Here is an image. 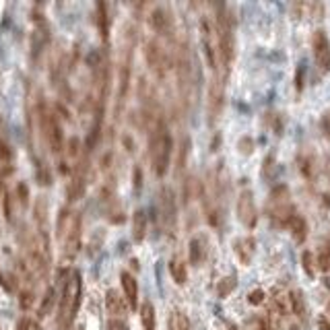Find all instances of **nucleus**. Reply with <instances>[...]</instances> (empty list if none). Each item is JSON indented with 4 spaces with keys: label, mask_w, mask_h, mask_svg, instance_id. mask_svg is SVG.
I'll list each match as a JSON object with an SVG mask.
<instances>
[{
    "label": "nucleus",
    "mask_w": 330,
    "mask_h": 330,
    "mask_svg": "<svg viewBox=\"0 0 330 330\" xmlns=\"http://www.w3.org/2000/svg\"><path fill=\"white\" fill-rule=\"evenodd\" d=\"M81 295H83V279L79 270H68L62 293H60V301H58V330H71L73 322L79 314V305H81Z\"/></svg>",
    "instance_id": "obj_1"
},
{
    "label": "nucleus",
    "mask_w": 330,
    "mask_h": 330,
    "mask_svg": "<svg viewBox=\"0 0 330 330\" xmlns=\"http://www.w3.org/2000/svg\"><path fill=\"white\" fill-rule=\"evenodd\" d=\"M171 153H173V141H171V134L165 126V122L157 120L151 138H149V159H151V167L155 171L157 178H163L169 163H171Z\"/></svg>",
    "instance_id": "obj_2"
},
{
    "label": "nucleus",
    "mask_w": 330,
    "mask_h": 330,
    "mask_svg": "<svg viewBox=\"0 0 330 330\" xmlns=\"http://www.w3.org/2000/svg\"><path fill=\"white\" fill-rule=\"evenodd\" d=\"M58 239L62 244V256L75 258L81 248V215L64 208L58 217Z\"/></svg>",
    "instance_id": "obj_3"
},
{
    "label": "nucleus",
    "mask_w": 330,
    "mask_h": 330,
    "mask_svg": "<svg viewBox=\"0 0 330 330\" xmlns=\"http://www.w3.org/2000/svg\"><path fill=\"white\" fill-rule=\"evenodd\" d=\"M266 208H268V217H270L276 225H287V223L291 221V217H293L295 213H293L291 194H289L287 186H279V188L272 190Z\"/></svg>",
    "instance_id": "obj_4"
},
{
    "label": "nucleus",
    "mask_w": 330,
    "mask_h": 330,
    "mask_svg": "<svg viewBox=\"0 0 330 330\" xmlns=\"http://www.w3.org/2000/svg\"><path fill=\"white\" fill-rule=\"evenodd\" d=\"M40 126H42V132L50 151L54 155H60L64 149V134H62V126L58 122L56 114L48 108H40Z\"/></svg>",
    "instance_id": "obj_5"
},
{
    "label": "nucleus",
    "mask_w": 330,
    "mask_h": 330,
    "mask_svg": "<svg viewBox=\"0 0 330 330\" xmlns=\"http://www.w3.org/2000/svg\"><path fill=\"white\" fill-rule=\"evenodd\" d=\"M176 75H178V87H180L182 101L188 103L190 89H192V56H190V50H188L186 44H182V48L178 50V56H176Z\"/></svg>",
    "instance_id": "obj_6"
},
{
    "label": "nucleus",
    "mask_w": 330,
    "mask_h": 330,
    "mask_svg": "<svg viewBox=\"0 0 330 330\" xmlns=\"http://www.w3.org/2000/svg\"><path fill=\"white\" fill-rule=\"evenodd\" d=\"M159 215H161V223L167 233H173L176 229V219H178V208H176V196H173L171 188H163L159 194Z\"/></svg>",
    "instance_id": "obj_7"
},
{
    "label": "nucleus",
    "mask_w": 330,
    "mask_h": 330,
    "mask_svg": "<svg viewBox=\"0 0 330 330\" xmlns=\"http://www.w3.org/2000/svg\"><path fill=\"white\" fill-rule=\"evenodd\" d=\"M237 219L239 223L248 229H254L258 223V211H256V202L252 190H241L237 196Z\"/></svg>",
    "instance_id": "obj_8"
},
{
    "label": "nucleus",
    "mask_w": 330,
    "mask_h": 330,
    "mask_svg": "<svg viewBox=\"0 0 330 330\" xmlns=\"http://www.w3.org/2000/svg\"><path fill=\"white\" fill-rule=\"evenodd\" d=\"M311 52H314V60L318 68L326 75L330 73V40L324 29H316L311 36Z\"/></svg>",
    "instance_id": "obj_9"
},
{
    "label": "nucleus",
    "mask_w": 330,
    "mask_h": 330,
    "mask_svg": "<svg viewBox=\"0 0 330 330\" xmlns=\"http://www.w3.org/2000/svg\"><path fill=\"white\" fill-rule=\"evenodd\" d=\"M200 38H202V48H204V56L206 62L211 66V71H217V31L215 25L204 17L200 19Z\"/></svg>",
    "instance_id": "obj_10"
},
{
    "label": "nucleus",
    "mask_w": 330,
    "mask_h": 330,
    "mask_svg": "<svg viewBox=\"0 0 330 330\" xmlns=\"http://www.w3.org/2000/svg\"><path fill=\"white\" fill-rule=\"evenodd\" d=\"M145 56H147V62H149V66H151L153 73L163 75L167 68H169V56H167L165 48L159 44V40H151V42L147 44Z\"/></svg>",
    "instance_id": "obj_11"
},
{
    "label": "nucleus",
    "mask_w": 330,
    "mask_h": 330,
    "mask_svg": "<svg viewBox=\"0 0 330 330\" xmlns=\"http://www.w3.org/2000/svg\"><path fill=\"white\" fill-rule=\"evenodd\" d=\"M223 99H225V79L213 75V81L208 85V112H211V124L217 122L223 110Z\"/></svg>",
    "instance_id": "obj_12"
},
{
    "label": "nucleus",
    "mask_w": 330,
    "mask_h": 330,
    "mask_svg": "<svg viewBox=\"0 0 330 330\" xmlns=\"http://www.w3.org/2000/svg\"><path fill=\"white\" fill-rule=\"evenodd\" d=\"M208 256V241L204 235H194L188 244V260L192 266H200Z\"/></svg>",
    "instance_id": "obj_13"
},
{
    "label": "nucleus",
    "mask_w": 330,
    "mask_h": 330,
    "mask_svg": "<svg viewBox=\"0 0 330 330\" xmlns=\"http://www.w3.org/2000/svg\"><path fill=\"white\" fill-rule=\"evenodd\" d=\"M106 309L110 320H126V299L120 297V293L114 289L106 293Z\"/></svg>",
    "instance_id": "obj_14"
},
{
    "label": "nucleus",
    "mask_w": 330,
    "mask_h": 330,
    "mask_svg": "<svg viewBox=\"0 0 330 330\" xmlns=\"http://www.w3.org/2000/svg\"><path fill=\"white\" fill-rule=\"evenodd\" d=\"M149 25L153 31L161 33V36H167V33L171 31V15L167 9L163 7H155L149 15Z\"/></svg>",
    "instance_id": "obj_15"
},
{
    "label": "nucleus",
    "mask_w": 330,
    "mask_h": 330,
    "mask_svg": "<svg viewBox=\"0 0 330 330\" xmlns=\"http://www.w3.org/2000/svg\"><path fill=\"white\" fill-rule=\"evenodd\" d=\"M233 252L237 256V260L241 264H250L252 262V258H254V252H256V239L246 235V237H237L233 241Z\"/></svg>",
    "instance_id": "obj_16"
},
{
    "label": "nucleus",
    "mask_w": 330,
    "mask_h": 330,
    "mask_svg": "<svg viewBox=\"0 0 330 330\" xmlns=\"http://www.w3.org/2000/svg\"><path fill=\"white\" fill-rule=\"evenodd\" d=\"M120 283H122V293H124V299H126L128 307L136 309L138 307V283H136V279L130 272L124 270L120 274Z\"/></svg>",
    "instance_id": "obj_17"
},
{
    "label": "nucleus",
    "mask_w": 330,
    "mask_h": 330,
    "mask_svg": "<svg viewBox=\"0 0 330 330\" xmlns=\"http://www.w3.org/2000/svg\"><path fill=\"white\" fill-rule=\"evenodd\" d=\"M287 227H289L293 239L297 241V244H301V241L307 237V223H305V219L301 215H293L291 221L287 223Z\"/></svg>",
    "instance_id": "obj_18"
},
{
    "label": "nucleus",
    "mask_w": 330,
    "mask_h": 330,
    "mask_svg": "<svg viewBox=\"0 0 330 330\" xmlns=\"http://www.w3.org/2000/svg\"><path fill=\"white\" fill-rule=\"evenodd\" d=\"M169 274H171V279L176 285H184L188 281V268H186V262L182 258H171V262H169Z\"/></svg>",
    "instance_id": "obj_19"
},
{
    "label": "nucleus",
    "mask_w": 330,
    "mask_h": 330,
    "mask_svg": "<svg viewBox=\"0 0 330 330\" xmlns=\"http://www.w3.org/2000/svg\"><path fill=\"white\" fill-rule=\"evenodd\" d=\"M147 235V215L145 211H138L132 215V239L134 241H143Z\"/></svg>",
    "instance_id": "obj_20"
},
{
    "label": "nucleus",
    "mask_w": 330,
    "mask_h": 330,
    "mask_svg": "<svg viewBox=\"0 0 330 330\" xmlns=\"http://www.w3.org/2000/svg\"><path fill=\"white\" fill-rule=\"evenodd\" d=\"M155 324H157L155 307L151 301H145L141 305V326H143V330H155Z\"/></svg>",
    "instance_id": "obj_21"
},
{
    "label": "nucleus",
    "mask_w": 330,
    "mask_h": 330,
    "mask_svg": "<svg viewBox=\"0 0 330 330\" xmlns=\"http://www.w3.org/2000/svg\"><path fill=\"white\" fill-rule=\"evenodd\" d=\"M97 25L101 31V38L108 42V33H110V17H108V7L99 3L97 5Z\"/></svg>",
    "instance_id": "obj_22"
},
{
    "label": "nucleus",
    "mask_w": 330,
    "mask_h": 330,
    "mask_svg": "<svg viewBox=\"0 0 330 330\" xmlns=\"http://www.w3.org/2000/svg\"><path fill=\"white\" fill-rule=\"evenodd\" d=\"M169 330H192V326H190V320H188V316L184 314V311H180V309L171 311V316H169Z\"/></svg>",
    "instance_id": "obj_23"
},
{
    "label": "nucleus",
    "mask_w": 330,
    "mask_h": 330,
    "mask_svg": "<svg viewBox=\"0 0 330 330\" xmlns=\"http://www.w3.org/2000/svg\"><path fill=\"white\" fill-rule=\"evenodd\" d=\"M289 303H291L293 314L299 316V318L303 320V318H305V301H303L301 291H291V293H289Z\"/></svg>",
    "instance_id": "obj_24"
},
{
    "label": "nucleus",
    "mask_w": 330,
    "mask_h": 330,
    "mask_svg": "<svg viewBox=\"0 0 330 330\" xmlns=\"http://www.w3.org/2000/svg\"><path fill=\"white\" fill-rule=\"evenodd\" d=\"M235 285H237L235 276H225V279H221L219 285H217V295L219 297H227V295L235 289Z\"/></svg>",
    "instance_id": "obj_25"
},
{
    "label": "nucleus",
    "mask_w": 330,
    "mask_h": 330,
    "mask_svg": "<svg viewBox=\"0 0 330 330\" xmlns=\"http://www.w3.org/2000/svg\"><path fill=\"white\" fill-rule=\"evenodd\" d=\"M316 264H318L320 270L330 272V246H322V248H320L318 258H316Z\"/></svg>",
    "instance_id": "obj_26"
},
{
    "label": "nucleus",
    "mask_w": 330,
    "mask_h": 330,
    "mask_svg": "<svg viewBox=\"0 0 330 330\" xmlns=\"http://www.w3.org/2000/svg\"><path fill=\"white\" fill-rule=\"evenodd\" d=\"M301 262H303V270L307 272V276H314V254L305 250L301 254Z\"/></svg>",
    "instance_id": "obj_27"
},
{
    "label": "nucleus",
    "mask_w": 330,
    "mask_h": 330,
    "mask_svg": "<svg viewBox=\"0 0 330 330\" xmlns=\"http://www.w3.org/2000/svg\"><path fill=\"white\" fill-rule=\"evenodd\" d=\"M237 147H239V153H244V155H250L252 151H254V141L250 136H244L241 141L237 143Z\"/></svg>",
    "instance_id": "obj_28"
},
{
    "label": "nucleus",
    "mask_w": 330,
    "mask_h": 330,
    "mask_svg": "<svg viewBox=\"0 0 330 330\" xmlns=\"http://www.w3.org/2000/svg\"><path fill=\"white\" fill-rule=\"evenodd\" d=\"M248 301H250L252 305H260V303L264 301V291H262V289H254V291H250Z\"/></svg>",
    "instance_id": "obj_29"
},
{
    "label": "nucleus",
    "mask_w": 330,
    "mask_h": 330,
    "mask_svg": "<svg viewBox=\"0 0 330 330\" xmlns=\"http://www.w3.org/2000/svg\"><path fill=\"white\" fill-rule=\"evenodd\" d=\"M17 330H40V324L31 318H23L19 322V326H17Z\"/></svg>",
    "instance_id": "obj_30"
},
{
    "label": "nucleus",
    "mask_w": 330,
    "mask_h": 330,
    "mask_svg": "<svg viewBox=\"0 0 330 330\" xmlns=\"http://www.w3.org/2000/svg\"><path fill=\"white\" fill-rule=\"evenodd\" d=\"M108 330H128V324H126V320H110Z\"/></svg>",
    "instance_id": "obj_31"
},
{
    "label": "nucleus",
    "mask_w": 330,
    "mask_h": 330,
    "mask_svg": "<svg viewBox=\"0 0 330 330\" xmlns=\"http://www.w3.org/2000/svg\"><path fill=\"white\" fill-rule=\"evenodd\" d=\"M322 128H324V132H326V136H328V141H330V110L324 114V118H322Z\"/></svg>",
    "instance_id": "obj_32"
},
{
    "label": "nucleus",
    "mask_w": 330,
    "mask_h": 330,
    "mask_svg": "<svg viewBox=\"0 0 330 330\" xmlns=\"http://www.w3.org/2000/svg\"><path fill=\"white\" fill-rule=\"evenodd\" d=\"M11 157V149L7 147L5 141H0V159H9Z\"/></svg>",
    "instance_id": "obj_33"
},
{
    "label": "nucleus",
    "mask_w": 330,
    "mask_h": 330,
    "mask_svg": "<svg viewBox=\"0 0 330 330\" xmlns=\"http://www.w3.org/2000/svg\"><path fill=\"white\" fill-rule=\"evenodd\" d=\"M318 326H320V330H330V324H328L326 318H320V320H318Z\"/></svg>",
    "instance_id": "obj_34"
},
{
    "label": "nucleus",
    "mask_w": 330,
    "mask_h": 330,
    "mask_svg": "<svg viewBox=\"0 0 330 330\" xmlns=\"http://www.w3.org/2000/svg\"><path fill=\"white\" fill-rule=\"evenodd\" d=\"M324 285H326V287L330 289V276H326V279H324Z\"/></svg>",
    "instance_id": "obj_35"
},
{
    "label": "nucleus",
    "mask_w": 330,
    "mask_h": 330,
    "mask_svg": "<svg viewBox=\"0 0 330 330\" xmlns=\"http://www.w3.org/2000/svg\"><path fill=\"white\" fill-rule=\"evenodd\" d=\"M328 309H330V305H328Z\"/></svg>",
    "instance_id": "obj_36"
}]
</instances>
